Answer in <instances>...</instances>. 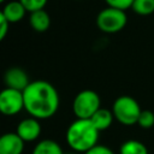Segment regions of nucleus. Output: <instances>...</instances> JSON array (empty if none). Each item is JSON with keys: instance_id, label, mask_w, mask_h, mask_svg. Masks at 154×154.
<instances>
[{"instance_id": "4", "label": "nucleus", "mask_w": 154, "mask_h": 154, "mask_svg": "<svg viewBox=\"0 0 154 154\" xmlns=\"http://www.w3.org/2000/svg\"><path fill=\"white\" fill-rule=\"evenodd\" d=\"M100 107V96L91 89H84L79 91L72 101V112L78 119H90Z\"/></svg>"}, {"instance_id": "23", "label": "nucleus", "mask_w": 154, "mask_h": 154, "mask_svg": "<svg viewBox=\"0 0 154 154\" xmlns=\"http://www.w3.org/2000/svg\"><path fill=\"white\" fill-rule=\"evenodd\" d=\"M77 1H81V0H77Z\"/></svg>"}, {"instance_id": "18", "label": "nucleus", "mask_w": 154, "mask_h": 154, "mask_svg": "<svg viewBox=\"0 0 154 154\" xmlns=\"http://www.w3.org/2000/svg\"><path fill=\"white\" fill-rule=\"evenodd\" d=\"M107 6L109 7H114V8H119L123 11H126L128 8H131L134 0H105Z\"/></svg>"}, {"instance_id": "17", "label": "nucleus", "mask_w": 154, "mask_h": 154, "mask_svg": "<svg viewBox=\"0 0 154 154\" xmlns=\"http://www.w3.org/2000/svg\"><path fill=\"white\" fill-rule=\"evenodd\" d=\"M19 1L24 5L28 12H34L37 10H43L48 0H19Z\"/></svg>"}, {"instance_id": "10", "label": "nucleus", "mask_w": 154, "mask_h": 154, "mask_svg": "<svg viewBox=\"0 0 154 154\" xmlns=\"http://www.w3.org/2000/svg\"><path fill=\"white\" fill-rule=\"evenodd\" d=\"M1 11L10 24L20 22L25 17V13L28 12L24 5L19 0H12V1L6 2V5L4 6Z\"/></svg>"}, {"instance_id": "14", "label": "nucleus", "mask_w": 154, "mask_h": 154, "mask_svg": "<svg viewBox=\"0 0 154 154\" xmlns=\"http://www.w3.org/2000/svg\"><path fill=\"white\" fill-rule=\"evenodd\" d=\"M119 154H148V149L137 140H128L122 143Z\"/></svg>"}, {"instance_id": "7", "label": "nucleus", "mask_w": 154, "mask_h": 154, "mask_svg": "<svg viewBox=\"0 0 154 154\" xmlns=\"http://www.w3.org/2000/svg\"><path fill=\"white\" fill-rule=\"evenodd\" d=\"M41 130L40 120L34 117H28L18 123L16 132L24 142H34L40 137Z\"/></svg>"}, {"instance_id": "11", "label": "nucleus", "mask_w": 154, "mask_h": 154, "mask_svg": "<svg viewBox=\"0 0 154 154\" xmlns=\"http://www.w3.org/2000/svg\"><path fill=\"white\" fill-rule=\"evenodd\" d=\"M29 23L30 26L37 31V32H43L46 30H48L49 25H51V17L47 13V11L43 10H37L34 12H30V17H29Z\"/></svg>"}, {"instance_id": "22", "label": "nucleus", "mask_w": 154, "mask_h": 154, "mask_svg": "<svg viewBox=\"0 0 154 154\" xmlns=\"http://www.w3.org/2000/svg\"><path fill=\"white\" fill-rule=\"evenodd\" d=\"M6 0H0V4H2V2H5Z\"/></svg>"}, {"instance_id": "6", "label": "nucleus", "mask_w": 154, "mask_h": 154, "mask_svg": "<svg viewBox=\"0 0 154 154\" xmlns=\"http://www.w3.org/2000/svg\"><path fill=\"white\" fill-rule=\"evenodd\" d=\"M24 109L23 91L5 87L0 90V113L4 116H16Z\"/></svg>"}, {"instance_id": "8", "label": "nucleus", "mask_w": 154, "mask_h": 154, "mask_svg": "<svg viewBox=\"0 0 154 154\" xmlns=\"http://www.w3.org/2000/svg\"><path fill=\"white\" fill-rule=\"evenodd\" d=\"M4 83L7 88H12L16 90L23 91L30 83L28 73L20 67H11L7 69L4 75Z\"/></svg>"}, {"instance_id": "16", "label": "nucleus", "mask_w": 154, "mask_h": 154, "mask_svg": "<svg viewBox=\"0 0 154 154\" xmlns=\"http://www.w3.org/2000/svg\"><path fill=\"white\" fill-rule=\"evenodd\" d=\"M137 124L142 128V129H150L154 126V113L152 111L148 109H142Z\"/></svg>"}, {"instance_id": "1", "label": "nucleus", "mask_w": 154, "mask_h": 154, "mask_svg": "<svg viewBox=\"0 0 154 154\" xmlns=\"http://www.w3.org/2000/svg\"><path fill=\"white\" fill-rule=\"evenodd\" d=\"M24 109L38 120L53 117L59 109V93L47 81H32L23 90Z\"/></svg>"}, {"instance_id": "5", "label": "nucleus", "mask_w": 154, "mask_h": 154, "mask_svg": "<svg viewBox=\"0 0 154 154\" xmlns=\"http://www.w3.org/2000/svg\"><path fill=\"white\" fill-rule=\"evenodd\" d=\"M126 23H128V16L125 11L109 6L101 10L96 16L97 28L106 34H114L123 30Z\"/></svg>"}, {"instance_id": "2", "label": "nucleus", "mask_w": 154, "mask_h": 154, "mask_svg": "<svg viewBox=\"0 0 154 154\" xmlns=\"http://www.w3.org/2000/svg\"><path fill=\"white\" fill-rule=\"evenodd\" d=\"M99 132L90 119L76 118L66 130V142L72 150L84 154L97 144Z\"/></svg>"}, {"instance_id": "13", "label": "nucleus", "mask_w": 154, "mask_h": 154, "mask_svg": "<svg viewBox=\"0 0 154 154\" xmlns=\"http://www.w3.org/2000/svg\"><path fill=\"white\" fill-rule=\"evenodd\" d=\"M31 154H64L60 144L53 140H42L37 142Z\"/></svg>"}, {"instance_id": "19", "label": "nucleus", "mask_w": 154, "mask_h": 154, "mask_svg": "<svg viewBox=\"0 0 154 154\" xmlns=\"http://www.w3.org/2000/svg\"><path fill=\"white\" fill-rule=\"evenodd\" d=\"M8 26H10V23L5 18L2 11H0V42L6 37V35L8 32Z\"/></svg>"}, {"instance_id": "21", "label": "nucleus", "mask_w": 154, "mask_h": 154, "mask_svg": "<svg viewBox=\"0 0 154 154\" xmlns=\"http://www.w3.org/2000/svg\"><path fill=\"white\" fill-rule=\"evenodd\" d=\"M64 154H81V153H77V152L72 150V152H70V153H64Z\"/></svg>"}, {"instance_id": "15", "label": "nucleus", "mask_w": 154, "mask_h": 154, "mask_svg": "<svg viewBox=\"0 0 154 154\" xmlns=\"http://www.w3.org/2000/svg\"><path fill=\"white\" fill-rule=\"evenodd\" d=\"M131 10L138 16H150L154 13V0H134Z\"/></svg>"}, {"instance_id": "9", "label": "nucleus", "mask_w": 154, "mask_h": 154, "mask_svg": "<svg viewBox=\"0 0 154 154\" xmlns=\"http://www.w3.org/2000/svg\"><path fill=\"white\" fill-rule=\"evenodd\" d=\"M24 143L17 132H5L0 136V154H22Z\"/></svg>"}, {"instance_id": "3", "label": "nucleus", "mask_w": 154, "mask_h": 154, "mask_svg": "<svg viewBox=\"0 0 154 154\" xmlns=\"http://www.w3.org/2000/svg\"><path fill=\"white\" fill-rule=\"evenodd\" d=\"M142 109L138 102L129 95H122L117 97L112 106V113L114 119H117L123 125H134L137 124L138 117Z\"/></svg>"}, {"instance_id": "20", "label": "nucleus", "mask_w": 154, "mask_h": 154, "mask_svg": "<svg viewBox=\"0 0 154 154\" xmlns=\"http://www.w3.org/2000/svg\"><path fill=\"white\" fill-rule=\"evenodd\" d=\"M84 154H114L108 147L102 146V144H96L95 147H93L91 149H89L88 152H85Z\"/></svg>"}, {"instance_id": "12", "label": "nucleus", "mask_w": 154, "mask_h": 154, "mask_svg": "<svg viewBox=\"0 0 154 154\" xmlns=\"http://www.w3.org/2000/svg\"><path fill=\"white\" fill-rule=\"evenodd\" d=\"M113 119H114V116H113L112 111H109V109H107V108H102V107H100V108L93 114V117L90 118L91 123L94 124V126H95L99 131L107 130V129L112 125Z\"/></svg>"}]
</instances>
